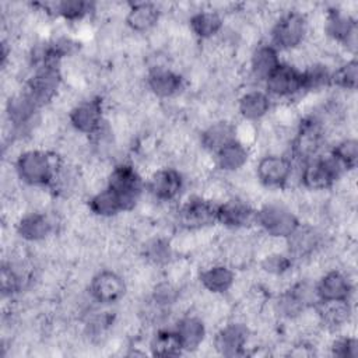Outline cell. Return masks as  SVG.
Returning a JSON list of instances; mask_svg holds the SVG:
<instances>
[{
  "mask_svg": "<svg viewBox=\"0 0 358 358\" xmlns=\"http://www.w3.org/2000/svg\"><path fill=\"white\" fill-rule=\"evenodd\" d=\"M250 157V147L238 140L231 141L213 155L214 166L225 173H236L242 171Z\"/></svg>",
  "mask_w": 358,
  "mask_h": 358,
  "instance_id": "cell-25",
  "label": "cell"
},
{
  "mask_svg": "<svg viewBox=\"0 0 358 358\" xmlns=\"http://www.w3.org/2000/svg\"><path fill=\"white\" fill-rule=\"evenodd\" d=\"M330 351L336 357L341 358H355L358 355V343L354 336L343 334L330 343Z\"/></svg>",
  "mask_w": 358,
  "mask_h": 358,
  "instance_id": "cell-31",
  "label": "cell"
},
{
  "mask_svg": "<svg viewBox=\"0 0 358 358\" xmlns=\"http://www.w3.org/2000/svg\"><path fill=\"white\" fill-rule=\"evenodd\" d=\"M281 63L280 50H277L270 42L256 43L249 53L248 62V76L255 83H264L267 77L278 67Z\"/></svg>",
  "mask_w": 358,
  "mask_h": 358,
  "instance_id": "cell-18",
  "label": "cell"
},
{
  "mask_svg": "<svg viewBox=\"0 0 358 358\" xmlns=\"http://www.w3.org/2000/svg\"><path fill=\"white\" fill-rule=\"evenodd\" d=\"M127 292V282L113 268L98 270L88 282L90 298L99 305H112L123 299Z\"/></svg>",
  "mask_w": 358,
  "mask_h": 358,
  "instance_id": "cell-8",
  "label": "cell"
},
{
  "mask_svg": "<svg viewBox=\"0 0 358 358\" xmlns=\"http://www.w3.org/2000/svg\"><path fill=\"white\" fill-rule=\"evenodd\" d=\"M186 87V78L173 67L155 66L148 67L145 71V88L158 99H175Z\"/></svg>",
  "mask_w": 358,
  "mask_h": 358,
  "instance_id": "cell-9",
  "label": "cell"
},
{
  "mask_svg": "<svg viewBox=\"0 0 358 358\" xmlns=\"http://www.w3.org/2000/svg\"><path fill=\"white\" fill-rule=\"evenodd\" d=\"M164 11L157 3L134 1L127 3L124 24L130 32L145 35L159 25Z\"/></svg>",
  "mask_w": 358,
  "mask_h": 358,
  "instance_id": "cell-17",
  "label": "cell"
},
{
  "mask_svg": "<svg viewBox=\"0 0 358 358\" xmlns=\"http://www.w3.org/2000/svg\"><path fill=\"white\" fill-rule=\"evenodd\" d=\"M225 27L222 13L214 8L194 10L189 17V32L199 41L207 42L217 38Z\"/></svg>",
  "mask_w": 358,
  "mask_h": 358,
  "instance_id": "cell-21",
  "label": "cell"
},
{
  "mask_svg": "<svg viewBox=\"0 0 358 358\" xmlns=\"http://www.w3.org/2000/svg\"><path fill=\"white\" fill-rule=\"evenodd\" d=\"M55 221L46 213L41 210H31L24 213L15 224L17 235L31 243H41L48 241L55 232Z\"/></svg>",
  "mask_w": 358,
  "mask_h": 358,
  "instance_id": "cell-16",
  "label": "cell"
},
{
  "mask_svg": "<svg viewBox=\"0 0 358 358\" xmlns=\"http://www.w3.org/2000/svg\"><path fill=\"white\" fill-rule=\"evenodd\" d=\"M309 35L308 14L289 8L270 27V43L282 52H291L303 45Z\"/></svg>",
  "mask_w": 358,
  "mask_h": 358,
  "instance_id": "cell-2",
  "label": "cell"
},
{
  "mask_svg": "<svg viewBox=\"0 0 358 358\" xmlns=\"http://www.w3.org/2000/svg\"><path fill=\"white\" fill-rule=\"evenodd\" d=\"M271 98L264 90H250L243 94L236 101V110L242 120L246 122H260L268 116L271 110Z\"/></svg>",
  "mask_w": 358,
  "mask_h": 358,
  "instance_id": "cell-22",
  "label": "cell"
},
{
  "mask_svg": "<svg viewBox=\"0 0 358 358\" xmlns=\"http://www.w3.org/2000/svg\"><path fill=\"white\" fill-rule=\"evenodd\" d=\"M106 187L120 200L123 210L130 211L140 204L145 183L137 168L127 162L115 164L108 175Z\"/></svg>",
  "mask_w": 358,
  "mask_h": 358,
  "instance_id": "cell-3",
  "label": "cell"
},
{
  "mask_svg": "<svg viewBox=\"0 0 358 358\" xmlns=\"http://www.w3.org/2000/svg\"><path fill=\"white\" fill-rule=\"evenodd\" d=\"M316 292L319 302L350 301L355 294L354 281L347 270L329 268L316 280Z\"/></svg>",
  "mask_w": 358,
  "mask_h": 358,
  "instance_id": "cell-15",
  "label": "cell"
},
{
  "mask_svg": "<svg viewBox=\"0 0 358 358\" xmlns=\"http://www.w3.org/2000/svg\"><path fill=\"white\" fill-rule=\"evenodd\" d=\"M295 260L287 253V250L264 253L259 262L260 270L273 278H281L291 273Z\"/></svg>",
  "mask_w": 358,
  "mask_h": 358,
  "instance_id": "cell-27",
  "label": "cell"
},
{
  "mask_svg": "<svg viewBox=\"0 0 358 358\" xmlns=\"http://www.w3.org/2000/svg\"><path fill=\"white\" fill-rule=\"evenodd\" d=\"M299 224V217L284 201H266L256 211V225L271 238L287 239Z\"/></svg>",
  "mask_w": 358,
  "mask_h": 358,
  "instance_id": "cell-5",
  "label": "cell"
},
{
  "mask_svg": "<svg viewBox=\"0 0 358 358\" xmlns=\"http://www.w3.org/2000/svg\"><path fill=\"white\" fill-rule=\"evenodd\" d=\"M330 154L344 168L345 172H351L357 166L358 161V141L355 137H341L331 147Z\"/></svg>",
  "mask_w": 358,
  "mask_h": 358,
  "instance_id": "cell-30",
  "label": "cell"
},
{
  "mask_svg": "<svg viewBox=\"0 0 358 358\" xmlns=\"http://www.w3.org/2000/svg\"><path fill=\"white\" fill-rule=\"evenodd\" d=\"M88 211L99 220L115 218L119 214L124 213L120 200L108 187H103V189H101V190H98V192H95L90 196Z\"/></svg>",
  "mask_w": 358,
  "mask_h": 358,
  "instance_id": "cell-26",
  "label": "cell"
},
{
  "mask_svg": "<svg viewBox=\"0 0 358 358\" xmlns=\"http://www.w3.org/2000/svg\"><path fill=\"white\" fill-rule=\"evenodd\" d=\"M235 138V123L227 119H217L208 123L200 133L201 150L214 155Z\"/></svg>",
  "mask_w": 358,
  "mask_h": 358,
  "instance_id": "cell-23",
  "label": "cell"
},
{
  "mask_svg": "<svg viewBox=\"0 0 358 358\" xmlns=\"http://www.w3.org/2000/svg\"><path fill=\"white\" fill-rule=\"evenodd\" d=\"M236 280L235 268L224 262H215L200 268L199 282L211 295H224L231 291Z\"/></svg>",
  "mask_w": 358,
  "mask_h": 358,
  "instance_id": "cell-19",
  "label": "cell"
},
{
  "mask_svg": "<svg viewBox=\"0 0 358 358\" xmlns=\"http://www.w3.org/2000/svg\"><path fill=\"white\" fill-rule=\"evenodd\" d=\"M358 84V62L352 56L348 60L341 62L331 71V87L340 91L354 92Z\"/></svg>",
  "mask_w": 358,
  "mask_h": 358,
  "instance_id": "cell-29",
  "label": "cell"
},
{
  "mask_svg": "<svg viewBox=\"0 0 358 358\" xmlns=\"http://www.w3.org/2000/svg\"><path fill=\"white\" fill-rule=\"evenodd\" d=\"M182 343L183 351L197 350L206 338V322L199 315H183L176 320L173 329Z\"/></svg>",
  "mask_w": 358,
  "mask_h": 358,
  "instance_id": "cell-24",
  "label": "cell"
},
{
  "mask_svg": "<svg viewBox=\"0 0 358 358\" xmlns=\"http://www.w3.org/2000/svg\"><path fill=\"white\" fill-rule=\"evenodd\" d=\"M185 186L183 175L176 168L162 166L155 168L145 183V190L150 197L157 203H171L175 201Z\"/></svg>",
  "mask_w": 358,
  "mask_h": 358,
  "instance_id": "cell-11",
  "label": "cell"
},
{
  "mask_svg": "<svg viewBox=\"0 0 358 358\" xmlns=\"http://www.w3.org/2000/svg\"><path fill=\"white\" fill-rule=\"evenodd\" d=\"M256 211L246 199L229 196L217 206V222L234 231L248 229L256 225Z\"/></svg>",
  "mask_w": 358,
  "mask_h": 358,
  "instance_id": "cell-13",
  "label": "cell"
},
{
  "mask_svg": "<svg viewBox=\"0 0 358 358\" xmlns=\"http://www.w3.org/2000/svg\"><path fill=\"white\" fill-rule=\"evenodd\" d=\"M150 350L158 357H175L182 354L183 347L173 329H159L150 341Z\"/></svg>",
  "mask_w": 358,
  "mask_h": 358,
  "instance_id": "cell-28",
  "label": "cell"
},
{
  "mask_svg": "<svg viewBox=\"0 0 358 358\" xmlns=\"http://www.w3.org/2000/svg\"><path fill=\"white\" fill-rule=\"evenodd\" d=\"M67 119L74 131L91 137L105 123L102 98L92 95L78 101L70 109Z\"/></svg>",
  "mask_w": 358,
  "mask_h": 358,
  "instance_id": "cell-10",
  "label": "cell"
},
{
  "mask_svg": "<svg viewBox=\"0 0 358 358\" xmlns=\"http://www.w3.org/2000/svg\"><path fill=\"white\" fill-rule=\"evenodd\" d=\"M217 206L203 196H192L176 210V222L183 231L192 232L211 228L217 222Z\"/></svg>",
  "mask_w": 358,
  "mask_h": 358,
  "instance_id": "cell-7",
  "label": "cell"
},
{
  "mask_svg": "<svg viewBox=\"0 0 358 358\" xmlns=\"http://www.w3.org/2000/svg\"><path fill=\"white\" fill-rule=\"evenodd\" d=\"M60 157L45 148H25L14 161L17 178L28 187L49 189Z\"/></svg>",
  "mask_w": 358,
  "mask_h": 358,
  "instance_id": "cell-1",
  "label": "cell"
},
{
  "mask_svg": "<svg viewBox=\"0 0 358 358\" xmlns=\"http://www.w3.org/2000/svg\"><path fill=\"white\" fill-rule=\"evenodd\" d=\"M250 336L252 331L248 323L241 319H234L218 329L213 347L218 354L225 357L245 355Z\"/></svg>",
  "mask_w": 358,
  "mask_h": 358,
  "instance_id": "cell-12",
  "label": "cell"
},
{
  "mask_svg": "<svg viewBox=\"0 0 358 358\" xmlns=\"http://www.w3.org/2000/svg\"><path fill=\"white\" fill-rule=\"evenodd\" d=\"M299 168V185L305 190L324 192L336 186L338 179L345 173L344 168L329 154H320Z\"/></svg>",
  "mask_w": 358,
  "mask_h": 358,
  "instance_id": "cell-4",
  "label": "cell"
},
{
  "mask_svg": "<svg viewBox=\"0 0 358 358\" xmlns=\"http://www.w3.org/2000/svg\"><path fill=\"white\" fill-rule=\"evenodd\" d=\"M316 310L320 319V326L329 333L344 330L351 324L354 315V302L350 301H329L319 302Z\"/></svg>",
  "mask_w": 358,
  "mask_h": 358,
  "instance_id": "cell-20",
  "label": "cell"
},
{
  "mask_svg": "<svg viewBox=\"0 0 358 358\" xmlns=\"http://www.w3.org/2000/svg\"><path fill=\"white\" fill-rule=\"evenodd\" d=\"M294 171V161L285 154H266L257 161L255 175L260 186L278 190L291 185Z\"/></svg>",
  "mask_w": 358,
  "mask_h": 358,
  "instance_id": "cell-6",
  "label": "cell"
},
{
  "mask_svg": "<svg viewBox=\"0 0 358 358\" xmlns=\"http://www.w3.org/2000/svg\"><path fill=\"white\" fill-rule=\"evenodd\" d=\"M264 91L271 99H289L302 94V71L287 62H281L264 81Z\"/></svg>",
  "mask_w": 358,
  "mask_h": 358,
  "instance_id": "cell-14",
  "label": "cell"
}]
</instances>
